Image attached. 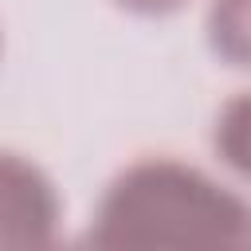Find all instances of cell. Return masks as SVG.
<instances>
[{"label": "cell", "mask_w": 251, "mask_h": 251, "mask_svg": "<svg viewBox=\"0 0 251 251\" xmlns=\"http://www.w3.org/2000/svg\"><path fill=\"white\" fill-rule=\"evenodd\" d=\"M110 251H247V208L180 161H137L102 196L90 231Z\"/></svg>", "instance_id": "1"}, {"label": "cell", "mask_w": 251, "mask_h": 251, "mask_svg": "<svg viewBox=\"0 0 251 251\" xmlns=\"http://www.w3.org/2000/svg\"><path fill=\"white\" fill-rule=\"evenodd\" d=\"M47 251H110V247H102L94 235H82V239H71V243H51Z\"/></svg>", "instance_id": "3"}, {"label": "cell", "mask_w": 251, "mask_h": 251, "mask_svg": "<svg viewBox=\"0 0 251 251\" xmlns=\"http://www.w3.org/2000/svg\"><path fill=\"white\" fill-rule=\"evenodd\" d=\"M126 8H133V12H149V16H157V12H173L180 0H122Z\"/></svg>", "instance_id": "2"}]
</instances>
